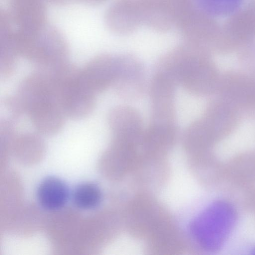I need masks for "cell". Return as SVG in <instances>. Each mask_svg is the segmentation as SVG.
<instances>
[{"label":"cell","instance_id":"1","mask_svg":"<svg viewBox=\"0 0 255 255\" xmlns=\"http://www.w3.org/2000/svg\"><path fill=\"white\" fill-rule=\"evenodd\" d=\"M69 47L62 32L47 24L33 38L23 57L42 71L52 70L68 61Z\"/></svg>","mask_w":255,"mask_h":255},{"label":"cell","instance_id":"2","mask_svg":"<svg viewBox=\"0 0 255 255\" xmlns=\"http://www.w3.org/2000/svg\"><path fill=\"white\" fill-rule=\"evenodd\" d=\"M236 220V212L231 204L223 201L213 203L199 222V236L202 244L211 251L219 249L232 231Z\"/></svg>","mask_w":255,"mask_h":255},{"label":"cell","instance_id":"3","mask_svg":"<svg viewBox=\"0 0 255 255\" xmlns=\"http://www.w3.org/2000/svg\"><path fill=\"white\" fill-rule=\"evenodd\" d=\"M145 78L144 66L137 57L130 54L117 56L112 86L119 96L128 100L141 97L145 89Z\"/></svg>","mask_w":255,"mask_h":255},{"label":"cell","instance_id":"4","mask_svg":"<svg viewBox=\"0 0 255 255\" xmlns=\"http://www.w3.org/2000/svg\"><path fill=\"white\" fill-rule=\"evenodd\" d=\"M176 85L165 75L156 72L149 86L151 124L176 125L174 105Z\"/></svg>","mask_w":255,"mask_h":255},{"label":"cell","instance_id":"5","mask_svg":"<svg viewBox=\"0 0 255 255\" xmlns=\"http://www.w3.org/2000/svg\"><path fill=\"white\" fill-rule=\"evenodd\" d=\"M95 95L81 83L79 75L76 80L59 90L57 102L65 116L80 119L87 117L93 110Z\"/></svg>","mask_w":255,"mask_h":255},{"label":"cell","instance_id":"6","mask_svg":"<svg viewBox=\"0 0 255 255\" xmlns=\"http://www.w3.org/2000/svg\"><path fill=\"white\" fill-rule=\"evenodd\" d=\"M117 56L97 55L80 70V79L83 85L95 94L112 86L116 72Z\"/></svg>","mask_w":255,"mask_h":255},{"label":"cell","instance_id":"7","mask_svg":"<svg viewBox=\"0 0 255 255\" xmlns=\"http://www.w3.org/2000/svg\"><path fill=\"white\" fill-rule=\"evenodd\" d=\"M108 123L116 141L128 143L141 138L144 132L140 113L130 106L112 108L108 113Z\"/></svg>","mask_w":255,"mask_h":255},{"label":"cell","instance_id":"8","mask_svg":"<svg viewBox=\"0 0 255 255\" xmlns=\"http://www.w3.org/2000/svg\"><path fill=\"white\" fill-rule=\"evenodd\" d=\"M15 96L25 113L31 107L38 103L47 100L57 102L51 78L47 72L41 70L24 78L20 83Z\"/></svg>","mask_w":255,"mask_h":255},{"label":"cell","instance_id":"9","mask_svg":"<svg viewBox=\"0 0 255 255\" xmlns=\"http://www.w3.org/2000/svg\"><path fill=\"white\" fill-rule=\"evenodd\" d=\"M27 114L36 129L43 134H55L62 129L64 124L65 115L54 100L35 104L28 109Z\"/></svg>","mask_w":255,"mask_h":255},{"label":"cell","instance_id":"10","mask_svg":"<svg viewBox=\"0 0 255 255\" xmlns=\"http://www.w3.org/2000/svg\"><path fill=\"white\" fill-rule=\"evenodd\" d=\"M36 199L40 206L45 210L56 211L67 204L70 192L67 184L54 176L44 178L36 190Z\"/></svg>","mask_w":255,"mask_h":255},{"label":"cell","instance_id":"11","mask_svg":"<svg viewBox=\"0 0 255 255\" xmlns=\"http://www.w3.org/2000/svg\"><path fill=\"white\" fill-rule=\"evenodd\" d=\"M72 199L75 206L81 210H90L99 206L102 199L99 187L91 182L78 184L72 192Z\"/></svg>","mask_w":255,"mask_h":255},{"label":"cell","instance_id":"12","mask_svg":"<svg viewBox=\"0 0 255 255\" xmlns=\"http://www.w3.org/2000/svg\"><path fill=\"white\" fill-rule=\"evenodd\" d=\"M197 7L209 16L223 17L236 12L244 0H194Z\"/></svg>","mask_w":255,"mask_h":255},{"label":"cell","instance_id":"13","mask_svg":"<svg viewBox=\"0 0 255 255\" xmlns=\"http://www.w3.org/2000/svg\"><path fill=\"white\" fill-rule=\"evenodd\" d=\"M47 3L56 6H65L77 2V0H45Z\"/></svg>","mask_w":255,"mask_h":255},{"label":"cell","instance_id":"14","mask_svg":"<svg viewBox=\"0 0 255 255\" xmlns=\"http://www.w3.org/2000/svg\"><path fill=\"white\" fill-rule=\"evenodd\" d=\"M108 0H77V2L89 6L100 5Z\"/></svg>","mask_w":255,"mask_h":255},{"label":"cell","instance_id":"15","mask_svg":"<svg viewBox=\"0 0 255 255\" xmlns=\"http://www.w3.org/2000/svg\"><path fill=\"white\" fill-rule=\"evenodd\" d=\"M253 254H255V248L252 250Z\"/></svg>","mask_w":255,"mask_h":255}]
</instances>
